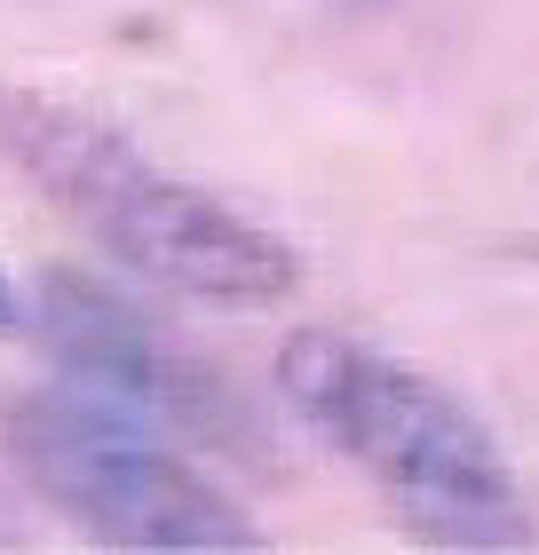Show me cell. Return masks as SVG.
<instances>
[{
  "label": "cell",
  "instance_id": "cell-1",
  "mask_svg": "<svg viewBox=\"0 0 539 555\" xmlns=\"http://www.w3.org/2000/svg\"><path fill=\"white\" fill-rule=\"evenodd\" d=\"M0 159L64 207L119 270L215 310H270L301 286V255L270 222L167 175L151 151L72 95L0 80Z\"/></svg>",
  "mask_w": 539,
  "mask_h": 555
},
{
  "label": "cell",
  "instance_id": "cell-2",
  "mask_svg": "<svg viewBox=\"0 0 539 555\" xmlns=\"http://www.w3.org/2000/svg\"><path fill=\"white\" fill-rule=\"evenodd\" d=\"M278 397L436 547H531V500L500 437L445 382L389 349L294 325L278 341Z\"/></svg>",
  "mask_w": 539,
  "mask_h": 555
},
{
  "label": "cell",
  "instance_id": "cell-3",
  "mask_svg": "<svg viewBox=\"0 0 539 555\" xmlns=\"http://www.w3.org/2000/svg\"><path fill=\"white\" fill-rule=\"evenodd\" d=\"M9 461L48 508L104 547H262L239 500L167 437H151L136 405H104L88 389H40L9 413Z\"/></svg>",
  "mask_w": 539,
  "mask_h": 555
},
{
  "label": "cell",
  "instance_id": "cell-4",
  "mask_svg": "<svg viewBox=\"0 0 539 555\" xmlns=\"http://www.w3.org/2000/svg\"><path fill=\"white\" fill-rule=\"evenodd\" d=\"M40 318H48L56 358L80 382L112 389L119 405L159 413L198 444H262V421H254L246 389L230 382L207 349L167 334L159 318H143L112 286H95L80 270H56V278H40Z\"/></svg>",
  "mask_w": 539,
  "mask_h": 555
},
{
  "label": "cell",
  "instance_id": "cell-5",
  "mask_svg": "<svg viewBox=\"0 0 539 555\" xmlns=\"http://www.w3.org/2000/svg\"><path fill=\"white\" fill-rule=\"evenodd\" d=\"M9 334H24V294L0 278V341H9Z\"/></svg>",
  "mask_w": 539,
  "mask_h": 555
}]
</instances>
